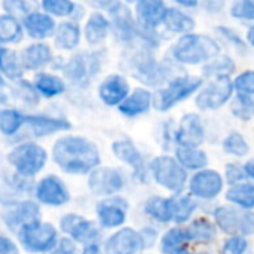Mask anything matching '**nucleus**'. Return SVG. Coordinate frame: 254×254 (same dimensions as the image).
<instances>
[{"label": "nucleus", "mask_w": 254, "mask_h": 254, "mask_svg": "<svg viewBox=\"0 0 254 254\" xmlns=\"http://www.w3.org/2000/svg\"><path fill=\"white\" fill-rule=\"evenodd\" d=\"M54 159L57 165L68 174H85L95 170L100 164L97 146L76 135L63 137L55 143Z\"/></svg>", "instance_id": "1"}, {"label": "nucleus", "mask_w": 254, "mask_h": 254, "mask_svg": "<svg viewBox=\"0 0 254 254\" xmlns=\"http://www.w3.org/2000/svg\"><path fill=\"white\" fill-rule=\"evenodd\" d=\"M220 55V45L207 34H185L171 48V57L183 65H201Z\"/></svg>", "instance_id": "2"}, {"label": "nucleus", "mask_w": 254, "mask_h": 254, "mask_svg": "<svg viewBox=\"0 0 254 254\" xmlns=\"http://www.w3.org/2000/svg\"><path fill=\"white\" fill-rule=\"evenodd\" d=\"M204 79L199 76L179 74L174 76L165 86L153 95V107L158 112H168L179 103L198 94L202 88Z\"/></svg>", "instance_id": "3"}, {"label": "nucleus", "mask_w": 254, "mask_h": 254, "mask_svg": "<svg viewBox=\"0 0 254 254\" xmlns=\"http://www.w3.org/2000/svg\"><path fill=\"white\" fill-rule=\"evenodd\" d=\"M149 170L153 180L173 195H182L189 182L188 171L176 161V158L168 155H161L152 159Z\"/></svg>", "instance_id": "4"}, {"label": "nucleus", "mask_w": 254, "mask_h": 254, "mask_svg": "<svg viewBox=\"0 0 254 254\" xmlns=\"http://www.w3.org/2000/svg\"><path fill=\"white\" fill-rule=\"evenodd\" d=\"M213 220L223 234L250 237L254 235V213L240 210L234 205H220L213 211Z\"/></svg>", "instance_id": "5"}, {"label": "nucleus", "mask_w": 254, "mask_h": 254, "mask_svg": "<svg viewBox=\"0 0 254 254\" xmlns=\"http://www.w3.org/2000/svg\"><path fill=\"white\" fill-rule=\"evenodd\" d=\"M234 82L231 77L211 79L202 85L195 97V106L202 112H213L222 109L234 97Z\"/></svg>", "instance_id": "6"}, {"label": "nucleus", "mask_w": 254, "mask_h": 254, "mask_svg": "<svg viewBox=\"0 0 254 254\" xmlns=\"http://www.w3.org/2000/svg\"><path fill=\"white\" fill-rule=\"evenodd\" d=\"M46 159L45 149L34 143H22L7 155V161L22 177L36 176L45 167Z\"/></svg>", "instance_id": "7"}, {"label": "nucleus", "mask_w": 254, "mask_h": 254, "mask_svg": "<svg viewBox=\"0 0 254 254\" xmlns=\"http://www.w3.org/2000/svg\"><path fill=\"white\" fill-rule=\"evenodd\" d=\"M19 240L27 252L45 253L58 244V234L51 223L36 222L24 226L19 231Z\"/></svg>", "instance_id": "8"}, {"label": "nucleus", "mask_w": 254, "mask_h": 254, "mask_svg": "<svg viewBox=\"0 0 254 254\" xmlns=\"http://www.w3.org/2000/svg\"><path fill=\"white\" fill-rule=\"evenodd\" d=\"M132 63H134V76L146 85L158 86L165 82L168 83L173 79L170 73L171 67L164 63H158L150 52H140Z\"/></svg>", "instance_id": "9"}, {"label": "nucleus", "mask_w": 254, "mask_h": 254, "mask_svg": "<svg viewBox=\"0 0 254 254\" xmlns=\"http://www.w3.org/2000/svg\"><path fill=\"white\" fill-rule=\"evenodd\" d=\"M188 186H189V195L192 198L211 201L216 199L223 192L225 179L219 171L205 168L193 173V176L188 182Z\"/></svg>", "instance_id": "10"}, {"label": "nucleus", "mask_w": 254, "mask_h": 254, "mask_svg": "<svg viewBox=\"0 0 254 254\" xmlns=\"http://www.w3.org/2000/svg\"><path fill=\"white\" fill-rule=\"evenodd\" d=\"M173 140L177 146L199 147L205 140V128L201 116L196 113H188L182 118L180 125L173 132Z\"/></svg>", "instance_id": "11"}, {"label": "nucleus", "mask_w": 254, "mask_h": 254, "mask_svg": "<svg viewBox=\"0 0 254 254\" xmlns=\"http://www.w3.org/2000/svg\"><path fill=\"white\" fill-rule=\"evenodd\" d=\"M61 231L71 237L74 241L92 246L100 237L95 225L79 214H67L61 219Z\"/></svg>", "instance_id": "12"}, {"label": "nucleus", "mask_w": 254, "mask_h": 254, "mask_svg": "<svg viewBox=\"0 0 254 254\" xmlns=\"http://www.w3.org/2000/svg\"><path fill=\"white\" fill-rule=\"evenodd\" d=\"M143 249L144 243L141 234L131 228H124L107 240L104 254H137Z\"/></svg>", "instance_id": "13"}, {"label": "nucleus", "mask_w": 254, "mask_h": 254, "mask_svg": "<svg viewBox=\"0 0 254 254\" xmlns=\"http://www.w3.org/2000/svg\"><path fill=\"white\" fill-rule=\"evenodd\" d=\"M88 185L95 195L109 196L119 192L124 188V177L115 168L100 167L91 173Z\"/></svg>", "instance_id": "14"}, {"label": "nucleus", "mask_w": 254, "mask_h": 254, "mask_svg": "<svg viewBox=\"0 0 254 254\" xmlns=\"http://www.w3.org/2000/svg\"><path fill=\"white\" fill-rule=\"evenodd\" d=\"M112 16V27L118 39L128 42L138 36V24L134 19L131 10L124 3H113L109 9Z\"/></svg>", "instance_id": "15"}, {"label": "nucleus", "mask_w": 254, "mask_h": 254, "mask_svg": "<svg viewBox=\"0 0 254 254\" xmlns=\"http://www.w3.org/2000/svg\"><path fill=\"white\" fill-rule=\"evenodd\" d=\"M168 6L161 0H141L135 6L137 24L140 28L153 30L164 24Z\"/></svg>", "instance_id": "16"}, {"label": "nucleus", "mask_w": 254, "mask_h": 254, "mask_svg": "<svg viewBox=\"0 0 254 254\" xmlns=\"http://www.w3.org/2000/svg\"><path fill=\"white\" fill-rule=\"evenodd\" d=\"M36 198L39 202L46 205H63L70 199V193L65 185L55 176H48L36 186Z\"/></svg>", "instance_id": "17"}, {"label": "nucleus", "mask_w": 254, "mask_h": 254, "mask_svg": "<svg viewBox=\"0 0 254 254\" xmlns=\"http://www.w3.org/2000/svg\"><path fill=\"white\" fill-rule=\"evenodd\" d=\"M97 70L98 60L95 55L77 54L64 67V74L76 83H85L97 73Z\"/></svg>", "instance_id": "18"}, {"label": "nucleus", "mask_w": 254, "mask_h": 254, "mask_svg": "<svg viewBox=\"0 0 254 254\" xmlns=\"http://www.w3.org/2000/svg\"><path fill=\"white\" fill-rule=\"evenodd\" d=\"M127 201L119 198H112L101 201L97 205V214L100 223L104 228H119L127 220Z\"/></svg>", "instance_id": "19"}, {"label": "nucleus", "mask_w": 254, "mask_h": 254, "mask_svg": "<svg viewBox=\"0 0 254 254\" xmlns=\"http://www.w3.org/2000/svg\"><path fill=\"white\" fill-rule=\"evenodd\" d=\"M113 153L116 155L118 159H121L122 162L128 164L132 171L134 176L138 180H144L146 179V165H144V159L140 153V150L128 140H121V141H115L113 146Z\"/></svg>", "instance_id": "20"}, {"label": "nucleus", "mask_w": 254, "mask_h": 254, "mask_svg": "<svg viewBox=\"0 0 254 254\" xmlns=\"http://www.w3.org/2000/svg\"><path fill=\"white\" fill-rule=\"evenodd\" d=\"M152 106H153V94L146 88H135L119 104V110L122 115L128 118H134L149 112Z\"/></svg>", "instance_id": "21"}, {"label": "nucleus", "mask_w": 254, "mask_h": 254, "mask_svg": "<svg viewBox=\"0 0 254 254\" xmlns=\"http://www.w3.org/2000/svg\"><path fill=\"white\" fill-rule=\"evenodd\" d=\"M100 97L109 106H119L129 94V83L124 76L112 74L100 86Z\"/></svg>", "instance_id": "22"}, {"label": "nucleus", "mask_w": 254, "mask_h": 254, "mask_svg": "<svg viewBox=\"0 0 254 254\" xmlns=\"http://www.w3.org/2000/svg\"><path fill=\"white\" fill-rule=\"evenodd\" d=\"M39 216H40V210L37 204L31 201H24L15 205L10 211L4 214V222L7 223L10 229L19 228L21 231L24 226L39 222Z\"/></svg>", "instance_id": "23"}, {"label": "nucleus", "mask_w": 254, "mask_h": 254, "mask_svg": "<svg viewBox=\"0 0 254 254\" xmlns=\"http://www.w3.org/2000/svg\"><path fill=\"white\" fill-rule=\"evenodd\" d=\"M176 161L186 171H201L208 167V156L204 150L193 146H177L176 147Z\"/></svg>", "instance_id": "24"}, {"label": "nucleus", "mask_w": 254, "mask_h": 254, "mask_svg": "<svg viewBox=\"0 0 254 254\" xmlns=\"http://www.w3.org/2000/svg\"><path fill=\"white\" fill-rule=\"evenodd\" d=\"M24 28L33 39L49 37L55 31V21L42 12H31L24 18Z\"/></svg>", "instance_id": "25"}, {"label": "nucleus", "mask_w": 254, "mask_h": 254, "mask_svg": "<svg viewBox=\"0 0 254 254\" xmlns=\"http://www.w3.org/2000/svg\"><path fill=\"white\" fill-rule=\"evenodd\" d=\"M164 25L168 31L185 36V34H190L193 31L195 19L186 10L177 7V6H171L167 9Z\"/></svg>", "instance_id": "26"}, {"label": "nucleus", "mask_w": 254, "mask_h": 254, "mask_svg": "<svg viewBox=\"0 0 254 254\" xmlns=\"http://www.w3.org/2000/svg\"><path fill=\"white\" fill-rule=\"evenodd\" d=\"M189 243L195 244H211L217 238V228L214 222L207 217H198L186 226Z\"/></svg>", "instance_id": "27"}, {"label": "nucleus", "mask_w": 254, "mask_h": 254, "mask_svg": "<svg viewBox=\"0 0 254 254\" xmlns=\"http://www.w3.org/2000/svg\"><path fill=\"white\" fill-rule=\"evenodd\" d=\"M226 199L234 207L246 211H253L254 208V183L253 182H243L234 186H229L226 190Z\"/></svg>", "instance_id": "28"}, {"label": "nucleus", "mask_w": 254, "mask_h": 254, "mask_svg": "<svg viewBox=\"0 0 254 254\" xmlns=\"http://www.w3.org/2000/svg\"><path fill=\"white\" fill-rule=\"evenodd\" d=\"M24 124L33 131L36 137L51 135L58 131L68 129L71 125L65 119H55V118H43V116H27L24 118Z\"/></svg>", "instance_id": "29"}, {"label": "nucleus", "mask_w": 254, "mask_h": 254, "mask_svg": "<svg viewBox=\"0 0 254 254\" xmlns=\"http://www.w3.org/2000/svg\"><path fill=\"white\" fill-rule=\"evenodd\" d=\"M171 201V222L176 225L188 223L198 208V202L190 195H173Z\"/></svg>", "instance_id": "30"}, {"label": "nucleus", "mask_w": 254, "mask_h": 254, "mask_svg": "<svg viewBox=\"0 0 254 254\" xmlns=\"http://www.w3.org/2000/svg\"><path fill=\"white\" fill-rule=\"evenodd\" d=\"M52 58V52L48 45L45 43H36L25 48L21 54V63L25 68L37 70L46 65Z\"/></svg>", "instance_id": "31"}, {"label": "nucleus", "mask_w": 254, "mask_h": 254, "mask_svg": "<svg viewBox=\"0 0 254 254\" xmlns=\"http://www.w3.org/2000/svg\"><path fill=\"white\" fill-rule=\"evenodd\" d=\"M189 237L186 226H174L168 229L161 238V252L162 254H173L188 249Z\"/></svg>", "instance_id": "32"}, {"label": "nucleus", "mask_w": 254, "mask_h": 254, "mask_svg": "<svg viewBox=\"0 0 254 254\" xmlns=\"http://www.w3.org/2000/svg\"><path fill=\"white\" fill-rule=\"evenodd\" d=\"M109 28H110V22L103 13L100 12L92 13L85 27V37L91 45H97L106 39Z\"/></svg>", "instance_id": "33"}, {"label": "nucleus", "mask_w": 254, "mask_h": 254, "mask_svg": "<svg viewBox=\"0 0 254 254\" xmlns=\"http://www.w3.org/2000/svg\"><path fill=\"white\" fill-rule=\"evenodd\" d=\"M235 63L231 57L228 55H219L217 58L211 60L210 63L204 64L202 67V76L211 79H219V77H229L231 73L235 71Z\"/></svg>", "instance_id": "34"}, {"label": "nucleus", "mask_w": 254, "mask_h": 254, "mask_svg": "<svg viewBox=\"0 0 254 254\" xmlns=\"http://www.w3.org/2000/svg\"><path fill=\"white\" fill-rule=\"evenodd\" d=\"M144 211L158 223H171V201L164 196H152L144 204Z\"/></svg>", "instance_id": "35"}, {"label": "nucleus", "mask_w": 254, "mask_h": 254, "mask_svg": "<svg viewBox=\"0 0 254 254\" xmlns=\"http://www.w3.org/2000/svg\"><path fill=\"white\" fill-rule=\"evenodd\" d=\"M80 40V28L74 22H61L55 28V43L63 49H73Z\"/></svg>", "instance_id": "36"}, {"label": "nucleus", "mask_w": 254, "mask_h": 254, "mask_svg": "<svg viewBox=\"0 0 254 254\" xmlns=\"http://www.w3.org/2000/svg\"><path fill=\"white\" fill-rule=\"evenodd\" d=\"M34 89H37L45 97H55L64 92L65 85L58 76L49 73H39L34 77Z\"/></svg>", "instance_id": "37"}, {"label": "nucleus", "mask_w": 254, "mask_h": 254, "mask_svg": "<svg viewBox=\"0 0 254 254\" xmlns=\"http://www.w3.org/2000/svg\"><path fill=\"white\" fill-rule=\"evenodd\" d=\"M0 71L10 79H18L22 76L24 65L15 51L0 48Z\"/></svg>", "instance_id": "38"}, {"label": "nucleus", "mask_w": 254, "mask_h": 254, "mask_svg": "<svg viewBox=\"0 0 254 254\" xmlns=\"http://www.w3.org/2000/svg\"><path fill=\"white\" fill-rule=\"evenodd\" d=\"M223 150H225V153H228L231 156L246 158L250 153V146L241 132L231 131L223 140Z\"/></svg>", "instance_id": "39"}, {"label": "nucleus", "mask_w": 254, "mask_h": 254, "mask_svg": "<svg viewBox=\"0 0 254 254\" xmlns=\"http://www.w3.org/2000/svg\"><path fill=\"white\" fill-rule=\"evenodd\" d=\"M231 113L244 122L254 118V98L243 94H235L231 100Z\"/></svg>", "instance_id": "40"}, {"label": "nucleus", "mask_w": 254, "mask_h": 254, "mask_svg": "<svg viewBox=\"0 0 254 254\" xmlns=\"http://www.w3.org/2000/svg\"><path fill=\"white\" fill-rule=\"evenodd\" d=\"M22 34L21 24L10 15H0V42H18Z\"/></svg>", "instance_id": "41"}, {"label": "nucleus", "mask_w": 254, "mask_h": 254, "mask_svg": "<svg viewBox=\"0 0 254 254\" xmlns=\"http://www.w3.org/2000/svg\"><path fill=\"white\" fill-rule=\"evenodd\" d=\"M24 118L25 116H22L18 110H12V109L0 110V131L4 135L15 134L24 125Z\"/></svg>", "instance_id": "42"}, {"label": "nucleus", "mask_w": 254, "mask_h": 254, "mask_svg": "<svg viewBox=\"0 0 254 254\" xmlns=\"http://www.w3.org/2000/svg\"><path fill=\"white\" fill-rule=\"evenodd\" d=\"M229 13L235 19L254 22V0H238L232 3Z\"/></svg>", "instance_id": "43"}, {"label": "nucleus", "mask_w": 254, "mask_h": 254, "mask_svg": "<svg viewBox=\"0 0 254 254\" xmlns=\"http://www.w3.org/2000/svg\"><path fill=\"white\" fill-rule=\"evenodd\" d=\"M232 82L237 94H243L249 97L254 95V70H246L240 73Z\"/></svg>", "instance_id": "44"}, {"label": "nucleus", "mask_w": 254, "mask_h": 254, "mask_svg": "<svg viewBox=\"0 0 254 254\" xmlns=\"http://www.w3.org/2000/svg\"><path fill=\"white\" fill-rule=\"evenodd\" d=\"M249 246L250 244L246 237L232 235L223 243L220 249V254H246L249 250Z\"/></svg>", "instance_id": "45"}, {"label": "nucleus", "mask_w": 254, "mask_h": 254, "mask_svg": "<svg viewBox=\"0 0 254 254\" xmlns=\"http://www.w3.org/2000/svg\"><path fill=\"white\" fill-rule=\"evenodd\" d=\"M42 6L48 15L51 13L55 16H67L74 10V3L67 0H45Z\"/></svg>", "instance_id": "46"}, {"label": "nucleus", "mask_w": 254, "mask_h": 254, "mask_svg": "<svg viewBox=\"0 0 254 254\" xmlns=\"http://www.w3.org/2000/svg\"><path fill=\"white\" fill-rule=\"evenodd\" d=\"M223 179H225V183H228L229 186H234V185L246 182L247 176H246V171H244L243 165H240V164H228Z\"/></svg>", "instance_id": "47"}, {"label": "nucleus", "mask_w": 254, "mask_h": 254, "mask_svg": "<svg viewBox=\"0 0 254 254\" xmlns=\"http://www.w3.org/2000/svg\"><path fill=\"white\" fill-rule=\"evenodd\" d=\"M3 7L6 9L7 15L13 16L16 19V16H22L25 18L28 13H31L33 10H30V4L25 1H19V0H7L3 3Z\"/></svg>", "instance_id": "48"}, {"label": "nucleus", "mask_w": 254, "mask_h": 254, "mask_svg": "<svg viewBox=\"0 0 254 254\" xmlns=\"http://www.w3.org/2000/svg\"><path fill=\"white\" fill-rule=\"evenodd\" d=\"M217 30V33L223 37V39H226L229 43H232V46H235V49H238L240 52H246V42H244V39L237 33V31H234L232 28H228V27H217L216 28Z\"/></svg>", "instance_id": "49"}, {"label": "nucleus", "mask_w": 254, "mask_h": 254, "mask_svg": "<svg viewBox=\"0 0 254 254\" xmlns=\"http://www.w3.org/2000/svg\"><path fill=\"white\" fill-rule=\"evenodd\" d=\"M76 247L71 243V238H63L58 244V247L51 254H74Z\"/></svg>", "instance_id": "50"}, {"label": "nucleus", "mask_w": 254, "mask_h": 254, "mask_svg": "<svg viewBox=\"0 0 254 254\" xmlns=\"http://www.w3.org/2000/svg\"><path fill=\"white\" fill-rule=\"evenodd\" d=\"M0 254H19L18 247L6 237H0Z\"/></svg>", "instance_id": "51"}, {"label": "nucleus", "mask_w": 254, "mask_h": 254, "mask_svg": "<svg viewBox=\"0 0 254 254\" xmlns=\"http://www.w3.org/2000/svg\"><path fill=\"white\" fill-rule=\"evenodd\" d=\"M243 167H244V171H246L247 179H252V180L254 182V158L249 159Z\"/></svg>", "instance_id": "52"}, {"label": "nucleus", "mask_w": 254, "mask_h": 254, "mask_svg": "<svg viewBox=\"0 0 254 254\" xmlns=\"http://www.w3.org/2000/svg\"><path fill=\"white\" fill-rule=\"evenodd\" d=\"M177 4H179L180 7H185V9H189V7H198V6H199V3H198L196 0H193V1H188V0H179V1H177Z\"/></svg>", "instance_id": "53"}, {"label": "nucleus", "mask_w": 254, "mask_h": 254, "mask_svg": "<svg viewBox=\"0 0 254 254\" xmlns=\"http://www.w3.org/2000/svg\"><path fill=\"white\" fill-rule=\"evenodd\" d=\"M82 254H103L100 252V249H98V246L97 244H92V246H86V249L83 250V253Z\"/></svg>", "instance_id": "54"}, {"label": "nucleus", "mask_w": 254, "mask_h": 254, "mask_svg": "<svg viewBox=\"0 0 254 254\" xmlns=\"http://www.w3.org/2000/svg\"><path fill=\"white\" fill-rule=\"evenodd\" d=\"M247 42L254 48V24L247 30Z\"/></svg>", "instance_id": "55"}, {"label": "nucleus", "mask_w": 254, "mask_h": 254, "mask_svg": "<svg viewBox=\"0 0 254 254\" xmlns=\"http://www.w3.org/2000/svg\"><path fill=\"white\" fill-rule=\"evenodd\" d=\"M6 103V94L3 91V82L0 79V104H4Z\"/></svg>", "instance_id": "56"}, {"label": "nucleus", "mask_w": 254, "mask_h": 254, "mask_svg": "<svg viewBox=\"0 0 254 254\" xmlns=\"http://www.w3.org/2000/svg\"><path fill=\"white\" fill-rule=\"evenodd\" d=\"M173 254H195V253H192L190 250L185 249V250H180V252H177V253H173Z\"/></svg>", "instance_id": "57"}, {"label": "nucleus", "mask_w": 254, "mask_h": 254, "mask_svg": "<svg viewBox=\"0 0 254 254\" xmlns=\"http://www.w3.org/2000/svg\"><path fill=\"white\" fill-rule=\"evenodd\" d=\"M196 254H210V253H207V252H201V253H196Z\"/></svg>", "instance_id": "58"}]
</instances>
